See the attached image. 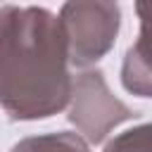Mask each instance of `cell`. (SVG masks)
I'll return each mask as SVG.
<instances>
[{"label": "cell", "mask_w": 152, "mask_h": 152, "mask_svg": "<svg viewBox=\"0 0 152 152\" xmlns=\"http://www.w3.org/2000/svg\"><path fill=\"white\" fill-rule=\"evenodd\" d=\"M102 152H152V121L114 135Z\"/></svg>", "instance_id": "8992f818"}, {"label": "cell", "mask_w": 152, "mask_h": 152, "mask_svg": "<svg viewBox=\"0 0 152 152\" xmlns=\"http://www.w3.org/2000/svg\"><path fill=\"white\" fill-rule=\"evenodd\" d=\"M10 152H93V150L78 133L57 131V133L28 135V138L14 142Z\"/></svg>", "instance_id": "5b68a950"}, {"label": "cell", "mask_w": 152, "mask_h": 152, "mask_svg": "<svg viewBox=\"0 0 152 152\" xmlns=\"http://www.w3.org/2000/svg\"><path fill=\"white\" fill-rule=\"evenodd\" d=\"M66 38L55 12L0 5V107L12 121H38L69 107Z\"/></svg>", "instance_id": "6da1fadb"}, {"label": "cell", "mask_w": 152, "mask_h": 152, "mask_svg": "<svg viewBox=\"0 0 152 152\" xmlns=\"http://www.w3.org/2000/svg\"><path fill=\"white\" fill-rule=\"evenodd\" d=\"M138 112L119 100L102 74V69H81L71 81L69 121L88 145L102 142L116 126L135 119Z\"/></svg>", "instance_id": "3957f363"}, {"label": "cell", "mask_w": 152, "mask_h": 152, "mask_svg": "<svg viewBox=\"0 0 152 152\" xmlns=\"http://www.w3.org/2000/svg\"><path fill=\"white\" fill-rule=\"evenodd\" d=\"M62 31L66 38L69 64L93 69L116 43L121 26V7L104 0H74L59 10Z\"/></svg>", "instance_id": "7a4b0ae2"}, {"label": "cell", "mask_w": 152, "mask_h": 152, "mask_svg": "<svg viewBox=\"0 0 152 152\" xmlns=\"http://www.w3.org/2000/svg\"><path fill=\"white\" fill-rule=\"evenodd\" d=\"M135 14L140 31L124 55L121 86L138 97H152V2H138Z\"/></svg>", "instance_id": "277c9868"}]
</instances>
